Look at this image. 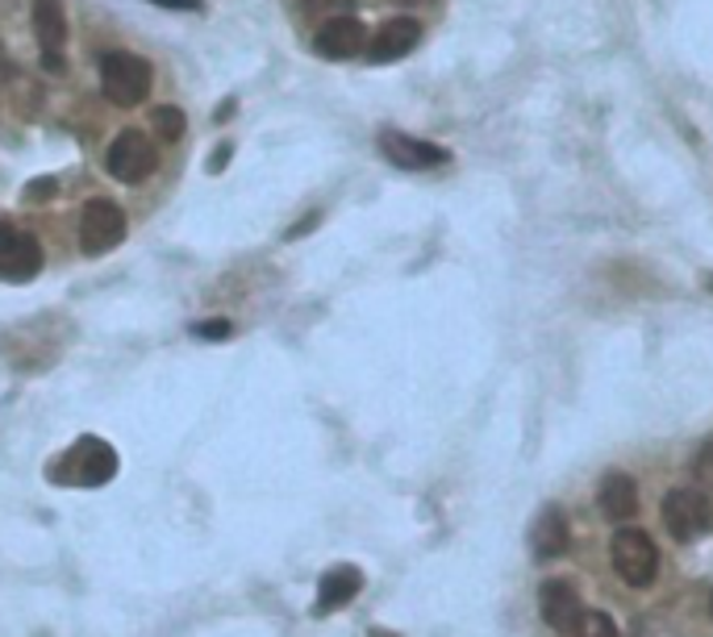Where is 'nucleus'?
Here are the masks:
<instances>
[{
	"label": "nucleus",
	"instance_id": "1",
	"mask_svg": "<svg viewBox=\"0 0 713 637\" xmlns=\"http://www.w3.org/2000/svg\"><path fill=\"white\" fill-rule=\"evenodd\" d=\"M47 475L68 487H101L118 475V450L101 438H80L59 463L47 466Z\"/></svg>",
	"mask_w": 713,
	"mask_h": 637
},
{
	"label": "nucleus",
	"instance_id": "2",
	"mask_svg": "<svg viewBox=\"0 0 713 637\" xmlns=\"http://www.w3.org/2000/svg\"><path fill=\"white\" fill-rule=\"evenodd\" d=\"M101 88L118 109H134L151 96V63L130 51L101 54Z\"/></svg>",
	"mask_w": 713,
	"mask_h": 637
},
{
	"label": "nucleus",
	"instance_id": "3",
	"mask_svg": "<svg viewBox=\"0 0 713 637\" xmlns=\"http://www.w3.org/2000/svg\"><path fill=\"white\" fill-rule=\"evenodd\" d=\"M609 563L630 587H651L660 575V551L643 530H618L609 537Z\"/></svg>",
	"mask_w": 713,
	"mask_h": 637
},
{
	"label": "nucleus",
	"instance_id": "4",
	"mask_svg": "<svg viewBox=\"0 0 713 637\" xmlns=\"http://www.w3.org/2000/svg\"><path fill=\"white\" fill-rule=\"evenodd\" d=\"M663 525H668V534L676 537V542H696V537H705L713 530L710 500L701 496L696 487H676V492H668V496H663Z\"/></svg>",
	"mask_w": 713,
	"mask_h": 637
},
{
	"label": "nucleus",
	"instance_id": "5",
	"mask_svg": "<svg viewBox=\"0 0 713 637\" xmlns=\"http://www.w3.org/2000/svg\"><path fill=\"white\" fill-rule=\"evenodd\" d=\"M539 613L547 629L559 637H576L584 625V600H580L572 579H547L539 587Z\"/></svg>",
	"mask_w": 713,
	"mask_h": 637
},
{
	"label": "nucleus",
	"instance_id": "6",
	"mask_svg": "<svg viewBox=\"0 0 713 637\" xmlns=\"http://www.w3.org/2000/svg\"><path fill=\"white\" fill-rule=\"evenodd\" d=\"M380 155L400 167V172H430V167H442L451 151L438 146V142L414 138V134H400V130H380Z\"/></svg>",
	"mask_w": 713,
	"mask_h": 637
},
{
	"label": "nucleus",
	"instance_id": "7",
	"mask_svg": "<svg viewBox=\"0 0 713 637\" xmlns=\"http://www.w3.org/2000/svg\"><path fill=\"white\" fill-rule=\"evenodd\" d=\"M125 238V213L113 201H88L80 217V250L84 255H105Z\"/></svg>",
	"mask_w": 713,
	"mask_h": 637
},
{
	"label": "nucleus",
	"instance_id": "8",
	"mask_svg": "<svg viewBox=\"0 0 713 637\" xmlns=\"http://www.w3.org/2000/svg\"><path fill=\"white\" fill-rule=\"evenodd\" d=\"M105 167L113 179H122V184H142L146 175L155 172V146L142 138L139 130H125L113 138L105 155Z\"/></svg>",
	"mask_w": 713,
	"mask_h": 637
},
{
	"label": "nucleus",
	"instance_id": "9",
	"mask_svg": "<svg viewBox=\"0 0 713 637\" xmlns=\"http://www.w3.org/2000/svg\"><path fill=\"white\" fill-rule=\"evenodd\" d=\"M42 246L34 234H9L0 242V279L4 284H30L42 271Z\"/></svg>",
	"mask_w": 713,
	"mask_h": 637
},
{
	"label": "nucleus",
	"instance_id": "10",
	"mask_svg": "<svg viewBox=\"0 0 713 637\" xmlns=\"http://www.w3.org/2000/svg\"><path fill=\"white\" fill-rule=\"evenodd\" d=\"M30 21H34V38L42 42V63L51 71H59L63 68L59 51H63V42H68V13H63V0H34Z\"/></svg>",
	"mask_w": 713,
	"mask_h": 637
},
{
	"label": "nucleus",
	"instance_id": "11",
	"mask_svg": "<svg viewBox=\"0 0 713 637\" xmlns=\"http://www.w3.org/2000/svg\"><path fill=\"white\" fill-rule=\"evenodd\" d=\"M367 47V25L359 18H330L314 34V51L322 59H355Z\"/></svg>",
	"mask_w": 713,
	"mask_h": 637
},
{
	"label": "nucleus",
	"instance_id": "12",
	"mask_svg": "<svg viewBox=\"0 0 713 637\" xmlns=\"http://www.w3.org/2000/svg\"><path fill=\"white\" fill-rule=\"evenodd\" d=\"M364 587V571L350 567V563H338L330 567L322 579H317V604H314V617H330L338 608H347Z\"/></svg>",
	"mask_w": 713,
	"mask_h": 637
},
{
	"label": "nucleus",
	"instance_id": "13",
	"mask_svg": "<svg viewBox=\"0 0 713 637\" xmlns=\"http://www.w3.org/2000/svg\"><path fill=\"white\" fill-rule=\"evenodd\" d=\"M421 42V25L414 18H388L367 42V59L371 63H397L400 54H409Z\"/></svg>",
	"mask_w": 713,
	"mask_h": 637
},
{
	"label": "nucleus",
	"instance_id": "14",
	"mask_svg": "<svg viewBox=\"0 0 713 637\" xmlns=\"http://www.w3.org/2000/svg\"><path fill=\"white\" fill-rule=\"evenodd\" d=\"M568 546H572V530H568L563 508H556V504L542 508L539 521H534V530H530V551H534V558H539V563H547V558H563Z\"/></svg>",
	"mask_w": 713,
	"mask_h": 637
},
{
	"label": "nucleus",
	"instance_id": "15",
	"mask_svg": "<svg viewBox=\"0 0 713 637\" xmlns=\"http://www.w3.org/2000/svg\"><path fill=\"white\" fill-rule=\"evenodd\" d=\"M597 504H601L605 521H630L639 513V487H634L627 471H609L601 487H597Z\"/></svg>",
	"mask_w": 713,
	"mask_h": 637
},
{
	"label": "nucleus",
	"instance_id": "16",
	"mask_svg": "<svg viewBox=\"0 0 713 637\" xmlns=\"http://www.w3.org/2000/svg\"><path fill=\"white\" fill-rule=\"evenodd\" d=\"M151 121H155V134L163 142H175L184 134V113H180L175 104H159L155 113H151Z\"/></svg>",
	"mask_w": 713,
	"mask_h": 637
},
{
	"label": "nucleus",
	"instance_id": "17",
	"mask_svg": "<svg viewBox=\"0 0 713 637\" xmlns=\"http://www.w3.org/2000/svg\"><path fill=\"white\" fill-rule=\"evenodd\" d=\"M189 333L192 338H201V342H226L230 333H234V321H226V317H210V321H196Z\"/></svg>",
	"mask_w": 713,
	"mask_h": 637
},
{
	"label": "nucleus",
	"instance_id": "18",
	"mask_svg": "<svg viewBox=\"0 0 713 637\" xmlns=\"http://www.w3.org/2000/svg\"><path fill=\"white\" fill-rule=\"evenodd\" d=\"M576 637H622V634H618V625H613L609 613H584V625H580Z\"/></svg>",
	"mask_w": 713,
	"mask_h": 637
},
{
	"label": "nucleus",
	"instance_id": "19",
	"mask_svg": "<svg viewBox=\"0 0 713 637\" xmlns=\"http://www.w3.org/2000/svg\"><path fill=\"white\" fill-rule=\"evenodd\" d=\"M696 475H701L705 483H713V442H705L701 454H696Z\"/></svg>",
	"mask_w": 713,
	"mask_h": 637
},
{
	"label": "nucleus",
	"instance_id": "20",
	"mask_svg": "<svg viewBox=\"0 0 713 637\" xmlns=\"http://www.w3.org/2000/svg\"><path fill=\"white\" fill-rule=\"evenodd\" d=\"M230 155H234V146H230V142H222V146L213 151V158H210V172H213V175H217V172H226Z\"/></svg>",
	"mask_w": 713,
	"mask_h": 637
},
{
	"label": "nucleus",
	"instance_id": "21",
	"mask_svg": "<svg viewBox=\"0 0 713 637\" xmlns=\"http://www.w3.org/2000/svg\"><path fill=\"white\" fill-rule=\"evenodd\" d=\"M159 9H175V13H196L201 9V0H151Z\"/></svg>",
	"mask_w": 713,
	"mask_h": 637
},
{
	"label": "nucleus",
	"instance_id": "22",
	"mask_svg": "<svg viewBox=\"0 0 713 637\" xmlns=\"http://www.w3.org/2000/svg\"><path fill=\"white\" fill-rule=\"evenodd\" d=\"M317 222H322V213H309V217H305V222H301V225H293V229H288V242H296V238H301V234H309V229H314Z\"/></svg>",
	"mask_w": 713,
	"mask_h": 637
},
{
	"label": "nucleus",
	"instance_id": "23",
	"mask_svg": "<svg viewBox=\"0 0 713 637\" xmlns=\"http://www.w3.org/2000/svg\"><path fill=\"white\" fill-rule=\"evenodd\" d=\"M230 113H234V101H222L217 104V113H213V121H217V125H226Z\"/></svg>",
	"mask_w": 713,
	"mask_h": 637
},
{
	"label": "nucleus",
	"instance_id": "24",
	"mask_svg": "<svg viewBox=\"0 0 713 637\" xmlns=\"http://www.w3.org/2000/svg\"><path fill=\"white\" fill-rule=\"evenodd\" d=\"M0 80H9V59H4V47H0Z\"/></svg>",
	"mask_w": 713,
	"mask_h": 637
},
{
	"label": "nucleus",
	"instance_id": "25",
	"mask_svg": "<svg viewBox=\"0 0 713 637\" xmlns=\"http://www.w3.org/2000/svg\"><path fill=\"white\" fill-rule=\"evenodd\" d=\"M367 637H400V634H388V629H371Z\"/></svg>",
	"mask_w": 713,
	"mask_h": 637
},
{
	"label": "nucleus",
	"instance_id": "26",
	"mask_svg": "<svg viewBox=\"0 0 713 637\" xmlns=\"http://www.w3.org/2000/svg\"><path fill=\"white\" fill-rule=\"evenodd\" d=\"M4 238H9V229H4V225H0V242H4Z\"/></svg>",
	"mask_w": 713,
	"mask_h": 637
},
{
	"label": "nucleus",
	"instance_id": "27",
	"mask_svg": "<svg viewBox=\"0 0 713 637\" xmlns=\"http://www.w3.org/2000/svg\"><path fill=\"white\" fill-rule=\"evenodd\" d=\"M705 288H710V292H713V276H705Z\"/></svg>",
	"mask_w": 713,
	"mask_h": 637
},
{
	"label": "nucleus",
	"instance_id": "28",
	"mask_svg": "<svg viewBox=\"0 0 713 637\" xmlns=\"http://www.w3.org/2000/svg\"><path fill=\"white\" fill-rule=\"evenodd\" d=\"M710 617H713V596H710Z\"/></svg>",
	"mask_w": 713,
	"mask_h": 637
}]
</instances>
